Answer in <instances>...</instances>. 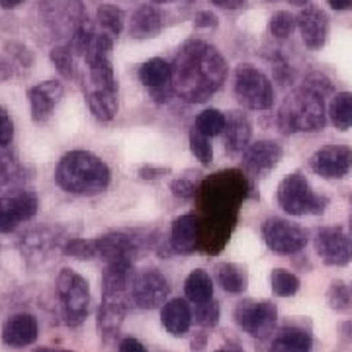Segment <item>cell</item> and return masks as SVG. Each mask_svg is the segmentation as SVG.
<instances>
[{"mask_svg": "<svg viewBox=\"0 0 352 352\" xmlns=\"http://www.w3.org/2000/svg\"><path fill=\"white\" fill-rule=\"evenodd\" d=\"M226 57L204 39H188L170 63V87L180 100L204 104L217 94L227 80Z\"/></svg>", "mask_w": 352, "mask_h": 352, "instance_id": "6da1fadb", "label": "cell"}, {"mask_svg": "<svg viewBox=\"0 0 352 352\" xmlns=\"http://www.w3.org/2000/svg\"><path fill=\"white\" fill-rule=\"evenodd\" d=\"M110 166L90 151H69L55 168V182L73 196H98L110 186Z\"/></svg>", "mask_w": 352, "mask_h": 352, "instance_id": "7a4b0ae2", "label": "cell"}, {"mask_svg": "<svg viewBox=\"0 0 352 352\" xmlns=\"http://www.w3.org/2000/svg\"><path fill=\"white\" fill-rule=\"evenodd\" d=\"M276 126L284 135L323 131L327 126L325 98L303 85L294 88L278 110Z\"/></svg>", "mask_w": 352, "mask_h": 352, "instance_id": "3957f363", "label": "cell"}, {"mask_svg": "<svg viewBox=\"0 0 352 352\" xmlns=\"http://www.w3.org/2000/svg\"><path fill=\"white\" fill-rule=\"evenodd\" d=\"M276 200L282 212L294 217L323 214L329 204L327 198L315 194L307 178L300 173H292L282 178L278 184Z\"/></svg>", "mask_w": 352, "mask_h": 352, "instance_id": "277c9868", "label": "cell"}, {"mask_svg": "<svg viewBox=\"0 0 352 352\" xmlns=\"http://www.w3.org/2000/svg\"><path fill=\"white\" fill-rule=\"evenodd\" d=\"M38 20L51 38L69 39L87 20L82 0H39Z\"/></svg>", "mask_w": 352, "mask_h": 352, "instance_id": "5b68a950", "label": "cell"}, {"mask_svg": "<svg viewBox=\"0 0 352 352\" xmlns=\"http://www.w3.org/2000/svg\"><path fill=\"white\" fill-rule=\"evenodd\" d=\"M233 94L241 106L264 112L274 104V87L272 80L254 65L241 63L233 73Z\"/></svg>", "mask_w": 352, "mask_h": 352, "instance_id": "8992f818", "label": "cell"}, {"mask_svg": "<svg viewBox=\"0 0 352 352\" xmlns=\"http://www.w3.org/2000/svg\"><path fill=\"white\" fill-rule=\"evenodd\" d=\"M57 296L65 323L69 327L82 325L90 311V286L87 278L71 268H63L57 276Z\"/></svg>", "mask_w": 352, "mask_h": 352, "instance_id": "52a82bcc", "label": "cell"}, {"mask_svg": "<svg viewBox=\"0 0 352 352\" xmlns=\"http://www.w3.org/2000/svg\"><path fill=\"white\" fill-rule=\"evenodd\" d=\"M263 239L274 254L289 256L305 249L309 233L302 226L289 223L282 217H268L263 223Z\"/></svg>", "mask_w": 352, "mask_h": 352, "instance_id": "ba28073f", "label": "cell"}, {"mask_svg": "<svg viewBox=\"0 0 352 352\" xmlns=\"http://www.w3.org/2000/svg\"><path fill=\"white\" fill-rule=\"evenodd\" d=\"M233 319L241 331L254 339L268 337L278 321V307L272 302H256V300H241L235 305Z\"/></svg>", "mask_w": 352, "mask_h": 352, "instance_id": "9c48e42d", "label": "cell"}, {"mask_svg": "<svg viewBox=\"0 0 352 352\" xmlns=\"http://www.w3.org/2000/svg\"><path fill=\"white\" fill-rule=\"evenodd\" d=\"M170 294L168 280L157 268H147L135 274L131 286V300L141 309H157L166 303Z\"/></svg>", "mask_w": 352, "mask_h": 352, "instance_id": "30bf717a", "label": "cell"}, {"mask_svg": "<svg viewBox=\"0 0 352 352\" xmlns=\"http://www.w3.org/2000/svg\"><path fill=\"white\" fill-rule=\"evenodd\" d=\"M315 252L327 266H346L352 261V237L342 227H321L315 233Z\"/></svg>", "mask_w": 352, "mask_h": 352, "instance_id": "8fae6325", "label": "cell"}, {"mask_svg": "<svg viewBox=\"0 0 352 352\" xmlns=\"http://www.w3.org/2000/svg\"><path fill=\"white\" fill-rule=\"evenodd\" d=\"M309 168L325 180H340L352 173V149L349 145H325L309 159Z\"/></svg>", "mask_w": 352, "mask_h": 352, "instance_id": "7c38bea8", "label": "cell"}, {"mask_svg": "<svg viewBox=\"0 0 352 352\" xmlns=\"http://www.w3.org/2000/svg\"><path fill=\"white\" fill-rule=\"evenodd\" d=\"M38 214V198L32 192L0 196V233H12L22 221H30Z\"/></svg>", "mask_w": 352, "mask_h": 352, "instance_id": "4fadbf2b", "label": "cell"}, {"mask_svg": "<svg viewBox=\"0 0 352 352\" xmlns=\"http://www.w3.org/2000/svg\"><path fill=\"white\" fill-rule=\"evenodd\" d=\"M94 241L98 256L106 264L133 263L141 251V241L127 231H110Z\"/></svg>", "mask_w": 352, "mask_h": 352, "instance_id": "5bb4252c", "label": "cell"}, {"mask_svg": "<svg viewBox=\"0 0 352 352\" xmlns=\"http://www.w3.org/2000/svg\"><path fill=\"white\" fill-rule=\"evenodd\" d=\"M282 155L284 151L276 141H272V139L254 141L243 153V170L254 178H261V176L268 175L282 161Z\"/></svg>", "mask_w": 352, "mask_h": 352, "instance_id": "9a60e30c", "label": "cell"}, {"mask_svg": "<svg viewBox=\"0 0 352 352\" xmlns=\"http://www.w3.org/2000/svg\"><path fill=\"white\" fill-rule=\"evenodd\" d=\"M296 22H298L303 45L307 50L319 51L325 47L329 38V16L325 10L309 4L296 16Z\"/></svg>", "mask_w": 352, "mask_h": 352, "instance_id": "2e32d148", "label": "cell"}, {"mask_svg": "<svg viewBox=\"0 0 352 352\" xmlns=\"http://www.w3.org/2000/svg\"><path fill=\"white\" fill-rule=\"evenodd\" d=\"M133 300L129 296H102L98 315H96V329L104 340H112L126 319L129 305Z\"/></svg>", "mask_w": 352, "mask_h": 352, "instance_id": "e0dca14e", "label": "cell"}, {"mask_svg": "<svg viewBox=\"0 0 352 352\" xmlns=\"http://www.w3.org/2000/svg\"><path fill=\"white\" fill-rule=\"evenodd\" d=\"M65 96V87L59 80H43L28 90V100L32 110V120L43 124L50 120L51 112Z\"/></svg>", "mask_w": 352, "mask_h": 352, "instance_id": "ac0fdd59", "label": "cell"}, {"mask_svg": "<svg viewBox=\"0 0 352 352\" xmlns=\"http://www.w3.org/2000/svg\"><path fill=\"white\" fill-rule=\"evenodd\" d=\"M2 342L10 349H24L39 337V323L32 314L10 315L2 323Z\"/></svg>", "mask_w": 352, "mask_h": 352, "instance_id": "d6986e66", "label": "cell"}, {"mask_svg": "<svg viewBox=\"0 0 352 352\" xmlns=\"http://www.w3.org/2000/svg\"><path fill=\"white\" fill-rule=\"evenodd\" d=\"M226 151L227 155L235 157L239 153H245L249 147L252 135L251 120L247 118V113L233 110L227 113V126H226Z\"/></svg>", "mask_w": 352, "mask_h": 352, "instance_id": "ffe728a7", "label": "cell"}, {"mask_svg": "<svg viewBox=\"0 0 352 352\" xmlns=\"http://www.w3.org/2000/svg\"><path fill=\"white\" fill-rule=\"evenodd\" d=\"M170 243L173 249L180 254H190L198 249L200 243V223L196 215L184 214L176 217L170 229Z\"/></svg>", "mask_w": 352, "mask_h": 352, "instance_id": "44dd1931", "label": "cell"}, {"mask_svg": "<svg viewBox=\"0 0 352 352\" xmlns=\"http://www.w3.org/2000/svg\"><path fill=\"white\" fill-rule=\"evenodd\" d=\"M192 321H194L192 309H190L188 302L182 298L168 300L161 309V323L166 329V333L173 337H184L190 331Z\"/></svg>", "mask_w": 352, "mask_h": 352, "instance_id": "7402d4cb", "label": "cell"}, {"mask_svg": "<svg viewBox=\"0 0 352 352\" xmlns=\"http://www.w3.org/2000/svg\"><path fill=\"white\" fill-rule=\"evenodd\" d=\"M163 30V14L155 4H141L129 20V36L133 39L157 38Z\"/></svg>", "mask_w": 352, "mask_h": 352, "instance_id": "603a6c76", "label": "cell"}, {"mask_svg": "<svg viewBox=\"0 0 352 352\" xmlns=\"http://www.w3.org/2000/svg\"><path fill=\"white\" fill-rule=\"evenodd\" d=\"M314 337L305 327L286 325L278 331L270 342V352H311Z\"/></svg>", "mask_w": 352, "mask_h": 352, "instance_id": "cb8c5ba5", "label": "cell"}, {"mask_svg": "<svg viewBox=\"0 0 352 352\" xmlns=\"http://www.w3.org/2000/svg\"><path fill=\"white\" fill-rule=\"evenodd\" d=\"M87 102L88 108L92 116L98 122H112L118 116V90H94V88H87Z\"/></svg>", "mask_w": 352, "mask_h": 352, "instance_id": "d4e9b609", "label": "cell"}, {"mask_svg": "<svg viewBox=\"0 0 352 352\" xmlns=\"http://www.w3.org/2000/svg\"><path fill=\"white\" fill-rule=\"evenodd\" d=\"M139 82L149 90L170 87V63L163 57H153L139 67Z\"/></svg>", "mask_w": 352, "mask_h": 352, "instance_id": "484cf974", "label": "cell"}, {"mask_svg": "<svg viewBox=\"0 0 352 352\" xmlns=\"http://www.w3.org/2000/svg\"><path fill=\"white\" fill-rule=\"evenodd\" d=\"M215 278L227 294H243L249 284L247 270L235 263H219L215 266Z\"/></svg>", "mask_w": 352, "mask_h": 352, "instance_id": "4316f807", "label": "cell"}, {"mask_svg": "<svg viewBox=\"0 0 352 352\" xmlns=\"http://www.w3.org/2000/svg\"><path fill=\"white\" fill-rule=\"evenodd\" d=\"M184 294H186V300L194 303V305L196 303L210 302L214 298L212 276L206 270H201V268L192 270L186 276V280H184Z\"/></svg>", "mask_w": 352, "mask_h": 352, "instance_id": "83f0119b", "label": "cell"}, {"mask_svg": "<svg viewBox=\"0 0 352 352\" xmlns=\"http://www.w3.org/2000/svg\"><path fill=\"white\" fill-rule=\"evenodd\" d=\"M327 116L335 129L349 131L352 127V92H335L329 104Z\"/></svg>", "mask_w": 352, "mask_h": 352, "instance_id": "f1b7e54d", "label": "cell"}, {"mask_svg": "<svg viewBox=\"0 0 352 352\" xmlns=\"http://www.w3.org/2000/svg\"><path fill=\"white\" fill-rule=\"evenodd\" d=\"M96 24L104 30V34H108L112 38H120L124 32V24H126L124 10L118 8L116 4H100L96 10Z\"/></svg>", "mask_w": 352, "mask_h": 352, "instance_id": "f546056e", "label": "cell"}, {"mask_svg": "<svg viewBox=\"0 0 352 352\" xmlns=\"http://www.w3.org/2000/svg\"><path fill=\"white\" fill-rule=\"evenodd\" d=\"M227 126V116L221 110H215V108H208L196 118L194 127L200 131L201 135L206 138H217L226 131Z\"/></svg>", "mask_w": 352, "mask_h": 352, "instance_id": "4dcf8cb0", "label": "cell"}, {"mask_svg": "<svg viewBox=\"0 0 352 352\" xmlns=\"http://www.w3.org/2000/svg\"><path fill=\"white\" fill-rule=\"evenodd\" d=\"M270 286L278 298H292L300 292L302 282L294 272H289L286 268H274L270 274Z\"/></svg>", "mask_w": 352, "mask_h": 352, "instance_id": "1f68e13d", "label": "cell"}, {"mask_svg": "<svg viewBox=\"0 0 352 352\" xmlns=\"http://www.w3.org/2000/svg\"><path fill=\"white\" fill-rule=\"evenodd\" d=\"M22 184V166L12 155H0V190H14Z\"/></svg>", "mask_w": 352, "mask_h": 352, "instance_id": "d6a6232c", "label": "cell"}, {"mask_svg": "<svg viewBox=\"0 0 352 352\" xmlns=\"http://www.w3.org/2000/svg\"><path fill=\"white\" fill-rule=\"evenodd\" d=\"M50 59L57 73L63 78H73L75 75V53L67 43H59L50 51Z\"/></svg>", "mask_w": 352, "mask_h": 352, "instance_id": "836d02e7", "label": "cell"}, {"mask_svg": "<svg viewBox=\"0 0 352 352\" xmlns=\"http://www.w3.org/2000/svg\"><path fill=\"white\" fill-rule=\"evenodd\" d=\"M327 305L333 311H344L352 305V289L342 280H333L327 289Z\"/></svg>", "mask_w": 352, "mask_h": 352, "instance_id": "e575fe53", "label": "cell"}, {"mask_svg": "<svg viewBox=\"0 0 352 352\" xmlns=\"http://www.w3.org/2000/svg\"><path fill=\"white\" fill-rule=\"evenodd\" d=\"M296 28H298L296 16L288 10H278L270 16V22H268V32L276 39H288L296 32Z\"/></svg>", "mask_w": 352, "mask_h": 352, "instance_id": "d590c367", "label": "cell"}, {"mask_svg": "<svg viewBox=\"0 0 352 352\" xmlns=\"http://www.w3.org/2000/svg\"><path fill=\"white\" fill-rule=\"evenodd\" d=\"M61 252H63L65 256H71V258H76V261H90V258L98 256L96 241L80 239V237L65 241L63 247H61Z\"/></svg>", "mask_w": 352, "mask_h": 352, "instance_id": "8d00e7d4", "label": "cell"}, {"mask_svg": "<svg viewBox=\"0 0 352 352\" xmlns=\"http://www.w3.org/2000/svg\"><path fill=\"white\" fill-rule=\"evenodd\" d=\"M190 151H192V155L201 164H206V166L214 163V147H212V141H210V138L201 135L196 127L190 129Z\"/></svg>", "mask_w": 352, "mask_h": 352, "instance_id": "74e56055", "label": "cell"}, {"mask_svg": "<svg viewBox=\"0 0 352 352\" xmlns=\"http://www.w3.org/2000/svg\"><path fill=\"white\" fill-rule=\"evenodd\" d=\"M219 315H221V309H219V303L215 302L214 298L210 302L196 303L194 311H192V317L194 321L200 325V327H215L219 323Z\"/></svg>", "mask_w": 352, "mask_h": 352, "instance_id": "f35d334b", "label": "cell"}, {"mask_svg": "<svg viewBox=\"0 0 352 352\" xmlns=\"http://www.w3.org/2000/svg\"><path fill=\"white\" fill-rule=\"evenodd\" d=\"M96 36V32H94V25H92V22L90 20H85L82 22V25L78 28L75 32V36L69 39V47H71V51L76 55H80V57H85V53H87L88 45H90V41H92V38Z\"/></svg>", "mask_w": 352, "mask_h": 352, "instance_id": "ab89813d", "label": "cell"}, {"mask_svg": "<svg viewBox=\"0 0 352 352\" xmlns=\"http://www.w3.org/2000/svg\"><path fill=\"white\" fill-rule=\"evenodd\" d=\"M303 87L314 90V92H317V94L323 96V98L329 96V94H335V85H333V80H331L325 73H321V71H314V73H309V75L305 76Z\"/></svg>", "mask_w": 352, "mask_h": 352, "instance_id": "60d3db41", "label": "cell"}, {"mask_svg": "<svg viewBox=\"0 0 352 352\" xmlns=\"http://www.w3.org/2000/svg\"><path fill=\"white\" fill-rule=\"evenodd\" d=\"M4 50H6V53H8L20 67L30 69V67L34 65V53H32L30 47L24 45V43H20V41H6Z\"/></svg>", "mask_w": 352, "mask_h": 352, "instance_id": "b9f144b4", "label": "cell"}, {"mask_svg": "<svg viewBox=\"0 0 352 352\" xmlns=\"http://www.w3.org/2000/svg\"><path fill=\"white\" fill-rule=\"evenodd\" d=\"M272 71H274V80L280 82L282 87L294 82V76H296L294 75V69H292V65H288V61L284 57L278 55L276 59L272 61Z\"/></svg>", "mask_w": 352, "mask_h": 352, "instance_id": "7bdbcfd3", "label": "cell"}, {"mask_svg": "<svg viewBox=\"0 0 352 352\" xmlns=\"http://www.w3.org/2000/svg\"><path fill=\"white\" fill-rule=\"evenodd\" d=\"M170 192H173L175 198L190 200L196 194V184L192 180H188V178H176V180L170 182Z\"/></svg>", "mask_w": 352, "mask_h": 352, "instance_id": "ee69618b", "label": "cell"}, {"mask_svg": "<svg viewBox=\"0 0 352 352\" xmlns=\"http://www.w3.org/2000/svg\"><path fill=\"white\" fill-rule=\"evenodd\" d=\"M14 139V122L4 108H0V147H8Z\"/></svg>", "mask_w": 352, "mask_h": 352, "instance_id": "f6af8a7d", "label": "cell"}, {"mask_svg": "<svg viewBox=\"0 0 352 352\" xmlns=\"http://www.w3.org/2000/svg\"><path fill=\"white\" fill-rule=\"evenodd\" d=\"M217 24H219L217 16L214 12H210V10H201L194 18V25L198 30H212V28H217Z\"/></svg>", "mask_w": 352, "mask_h": 352, "instance_id": "bcb514c9", "label": "cell"}, {"mask_svg": "<svg viewBox=\"0 0 352 352\" xmlns=\"http://www.w3.org/2000/svg\"><path fill=\"white\" fill-rule=\"evenodd\" d=\"M166 173H168V168H164V166H153V164H145V166L139 168V176L143 180H157V178H161Z\"/></svg>", "mask_w": 352, "mask_h": 352, "instance_id": "7dc6e473", "label": "cell"}, {"mask_svg": "<svg viewBox=\"0 0 352 352\" xmlns=\"http://www.w3.org/2000/svg\"><path fill=\"white\" fill-rule=\"evenodd\" d=\"M118 352H147V349H145V344L141 340L133 339V337H126V339L120 340Z\"/></svg>", "mask_w": 352, "mask_h": 352, "instance_id": "c3c4849f", "label": "cell"}, {"mask_svg": "<svg viewBox=\"0 0 352 352\" xmlns=\"http://www.w3.org/2000/svg\"><path fill=\"white\" fill-rule=\"evenodd\" d=\"M210 2L221 10H239L247 6V0H210Z\"/></svg>", "mask_w": 352, "mask_h": 352, "instance_id": "681fc988", "label": "cell"}, {"mask_svg": "<svg viewBox=\"0 0 352 352\" xmlns=\"http://www.w3.org/2000/svg\"><path fill=\"white\" fill-rule=\"evenodd\" d=\"M14 76V67L10 63V59L8 57H4L2 53H0V82H4V80H8V78H12Z\"/></svg>", "mask_w": 352, "mask_h": 352, "instance_id": "f907efd6", "label": "cell"}, {"mask_svg": "<svg viewBox=\"0 0 352 352\" xmlns=\"http://www.w3.org/2000/svg\"><path fill=\"white\" fill-rule=\"evenodd\" d=\"M329 8L335 12H349L352 10V0H327Z\"/></svg>", "mask_w": 352, "mask_h": 352, "instance_id": "816d5d0a", "label": "cell"}, {"mask_svg": "<svg viewBox=\"0 0 352 352\" xmlns=\"http://www.w3.org/2000/svg\"><path fill=\"white\" fill-rule=\"evenodd\" d=\"M206 344H208V335L206 333H196V337L190 342V346H192L194 352H201L206 349Z\"/></svg>", "mask_w": 352, "mask_h": 352, "instance_id": "f5cc1de1", "label": "cell"}, {"mask_svg": "<svg viewBox=\"0 0 352 352\" xmlns=\"http://www.w3.org/2000/svg\"><path fill=\"white\" fill-rule=\"evenodd\" d=\"M339 335L344 342H352V321H344V323L340 325Z\"/></svg>", "mask_w": 352, "mask_h": 352, "instance_id": "db71d44e", "label": "cell"}, {"mask_svg": "<svg viewBox=\"0 0 352 352\" xmlns=\"http://www.w3.org/2000/svg\"><path fill=\"white\" fill-rule=\"evenodd\" d=\"M25 0H0V8L2 10H14L18 6H22Z\"/></svg>", "mask_w": 352, "mask_h": 352, "instance_id": "11a10c76", "label": "cell"}, {"mask_svg": "<svg viewBox=\"0 0 352 352\" xmlns=\"http://www.w3.org/2000/svg\"><path fill=\"white\" fill-rule=\"evenodd\" d=\"M34 352H75V351H67V349H51V346H39Z\"/></svg>", "mask_w": 352, "mask_h": 352, "instance_id": "9f6ffc18", "label": "cell"}, {"mask_svg": "<svg viewBox=\"0 0 352 352\" xmlns=\"http://www.w3.org/2000/svg\"><path fill=\"white\" fill-rule=\"evenodd\" d=\"M289 2L292 6H298V8H305V6H309V0H286Z\"/></svg>", "mask_w": 352, "mask_h": 352, "instance_id": "6f0895ef", "label": "cell"}, {"mask_svg": "<svg viewBox=\"0 0 352 352\" xmlns=\"http://www.w3.org/2000/svg\"><path fill=\"white\" fill-rule=\"evenodd\" d=\"M214 352H243V349H239V346H221Z\"/></svg>", "mask_w": 352, "mask_h": 352, "instance_id": "680465c9", "label": "cell"}, {"mask_svg": "<svg viewBox=\"0 0 352 352\" xmlns=\"http://www.w3.org/2000/svg\"><path fill=\"white\" fill-rule=\"evenodd\" d=\"M151 2H155V4H168V2H176V0H151ZM188 2H192V0H188Z\"/></svg>", "mask_w": 352, "mask_h": 352, "instance_id": "91938a15", "label": "cell"}, {"mask_svg": "<svg viewBox=\"0 0 352 352\" xmlns=\"http://www.w3.org/2000/svg\"><path fill=\"white\" fill-rule=\"evenodd\" d=\"M351 233H352V215H351Z\"/></svg>", "mask_w": 352, "mask_h": 352, "instance_id": "94428289", "label": "cell"}, {"mask_svg": "<svg viewBox=\"0 0 352 352\" xmlns=\"http://www.w3.org/2000/svg\"><path fill=\"white\" fill-rule=\"evenodd\" d=\"M268 2H270V0H268Z\"/></svg>", "mask_w": 352, "mask_h": 352, "instance_id": "6125c7cd", "label": "cell"}]
</instances>
